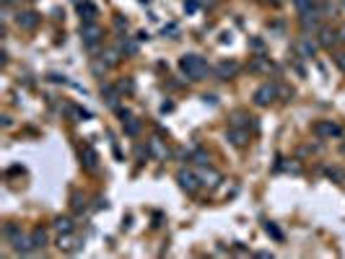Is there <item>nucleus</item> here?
<instances>
[{"instance_id": "obj_1", "label": "nucleus", "mask_w": 345, "mask_h": 259, "mask_svg": "<svg viewBox=\"0 0 345 259\" xmlns=\"http://www.w3.org/2000/svg\"><path fill=\"white\" fill-rule=\"evenodd\" d=\"M179 68H182V73H184L189 80H203V78L208 75V62H205V57H200V55H184V57L179 60Z\"/></svg>"}, {"instance_id": "obj_2", "label": "nucleus", "mask_w": 345, "mask_h": 259, "mask_svg": "<svg viewBox=\"0 0 345 259\" xmlns=\"http://www.w3.org/2000/svg\"><path fill=\"white\" fill-rule=\"evenodd\" d=\"M101 36H104V31H101V26L96 24V21H83V24H81V41H83L89 50H96V47H99Z\"/></svg>"}, {"instance_id": "obj_3", "label": "nucleus", "mask_w": 345, "mask_h": 259, "mask_svg": "<svg viewBox=\"0 0 345 259\" xmlns=\"http://www.w3.org/2000/svg\"><path fill=\"white\" fill-rule=\"evenodd\" d=\"M278 91H280V89H278L275 83H262L260 89L254 91V104H257V106H270V104L278 99Z\"/></svg>"}, {"instance_id": "obj_4", "label": "nucleus", "mask_w": 345, "mask_h": 259, "mask_svg": "<svg viewBox=\"0 0 345 259\" xmlns=\"http://www.w3.org/2000/svg\"><path fill=\"white\" fill-rule=\"evenodd\" d=\"M11 246H13V251L16 254H29V251H34V241H31V236L29 233H13L11 236Z\"/></svg>"}, {"instance_id": "obj_5", "label": "nucleus", "mask_w": 345, "mask_h": 259, "mask_svg": "<svg viewBox=\"0 0 345 259\" xmlns=\"http://www.w3.org/2000/svg\"><path fill=\"white\" fill-rule=\"evenodd\" d=\"M177 182H179V187L187 192V194H195L198 189H200V177H195V174H192V171H179V174H177Z\"/></svg>"}, {"instance_id": "obj_6", "label": "nucleus", "mask_w": 345, "mask_h": 259, "mask_svg": "<svg viewBox=\"0 0 345 259\" xmlns=\"http://www.w3.org/2000/svg\"><path fill=\"white\" fill-rule=\"evenodd\" d=\"M314 135L317 138H337L340 135V124H335L332 119H322L314 124Z\"/></svg>"}, {"instance_id": "obj_7", "label": "nucleus", "mask_w": 345, "mask_h": 259, "mask_svg": "<svg viewBox=\"0 0 345 259\" xmlns=\"http://www.w3.org/2000/svg\"><path fill=\"white\" fill-rule=\"evenodd\" d=\"M239 70H242V65L236 60H221L218 65H215V75L218 78H234Z\"/></svg>"}, {"instance_id": "obj_8", "label": "nucleus", "mask_w": 345, "mask_h": 259, "mask_svg": "<svg viewBox=\"0 0 345 259\" xmlns=\"http://www.w3.org/2000/svg\"><path fill=\"white\" fill-rule=\"evenodd\" d=\"M16 24H18V29L31 31V29H36V24H39V13H34V11L18 13V16H16Z\"/></svg>"}, {"instance_id": "obj_9", "label": "nucleus", "mask_w": 345, "mask_h": 259, "mask_svg": "<svg viewBox=\"0 0 345 259\" xmlns=\"http://www.w3.org/2000/svg\"><path fill=\"white\" fill-rule=\"evenodd\" d=\"M81 239H75L73 236V231H68V233H60V239H57V246L62 249V251H78L81 249Z\"/></svg>"}, {"instance_id": "obj_10", "label": "nucleus", "mask_w": 345, "mask_h": 259, "mask_svg": "<svg viewBox=\"0 0 345 259\" xmlns=\"http://www.w3.org/2000/svg\"><path fill=\"white\" fill-rule=\"evenodd\" d=\"M296 52H298V57H314V55H317V41H312L309 36L298 39V45H296Z\"/></svg>"}, {"instance_id": "obj_11", "label": "nucleus", "mask_w": 345, "mask_h": 259, "mask_svg": "<svg viewBox=\"0 0 345 259\" xmlns=\"http://www.w3.org/2000/svg\"><path fill=\"white\" fill-rule=\"evenodd\" d=\"M78 13H81V21H96L99 8L91 3V0H83V3L78 6Z\"/></svg>"}, {"instance_id": "obj_12", "label": "nucleus", "mask_w": 345, "mask_h": 259, "mask_svg": "<svg viewBox=\"0 0 345 259\" xmlns=\"http://www.w3.org/2000/svg\"><path fill=\"white\" fill-rule=\"evenodd\" d=\"M106 68H114V65L120 62V47H106L104 52H101V57H99Z\"/></svg>"}, {"instance_id": "obj_13", "label": "nucleus", "mask_w": 345, "mask_h": 259, "mask_svg": "<svg viewBox=\"0 0 345 259\" xmlns=\"http://www.w3.org/2000/svg\"><path fill=\"white\" fill-rule=\"evenodd\" d=\"M101 99L109 104V106H117V99H120V89H114V85H101Z\"/></svg>"}, {"instance_id": "obj_14", "label": "nucleus", "mask_w": 345, "mask_h": 259, "mask_svg": "<svg viewBox=\"0 0 345 259\" xmlns=\"http://www.w3.org/2000/svg\"><path fill=\"white\" fill-rule=\"evenodd\" d=\"M301 26H304V31H317L319 29V13L314 11V13H304V16H301Z\"/></svg>"}, {"instance_id": "obj_15", "label": "nucleus", "mask_w": 345, "mask_h": 259, "mask_svg": "<svg viewBox=\"0 0 345 259\" xmlns=\"http://www.w3.org/2000/svg\"><path fill=\"white\" fill-rule=\"evenodd\" d=\"M226 138H228L234 145H239V148L247 143V133H244V130H239V127H231L228 133H226Z\"/></svg>"}, {"instance_id": "obj_16", "label": "nucleus", "mask_w": 345, "mask_h": 259, "mask_svg": "<svg viewBox=\"0 0 345 259\" xmlns=\"http://www.w3.org/2000/svg\"><path fill=\"white\" fill-rule=\"evenodd\" d=\"M221 182V174H218V171H215V168H205L203 171V184H208V187H215V184H218Z\"/></svg>"}, {"instance_id": "obj_17", "label": "nucleus", "mask_w": 345, "mask_h": 259, "mask_svg": "<svg viewBox=\"0 0 345 259\" xmlns=\"http://www.w3.org/2000/svg\"><path fill=\"white\" fill-rule=\"evenodd\" d=\"M335 41H337V34H335V31H330V29H322V31H319V45H322V47H332Z\"/></svg>"}, {"instance_id": "obj_18", "label": "nucleus", "mask_w": 345, "mask_h": 259, "mask_svg": "<svg viewBox=\"0 0 345 259\" xmlns=\"http://www.w3.org/2000/svg\"><path fill=\"white\" fill-rule=\"evenodd\" d=\"M252 70H257V73H270V68H273V62H267L265 57H254L252 60V65H249Z\"/></svg>"}, {"instance_id": "obj_19", "label": "nucleus", "mask_w": 345, "mask_h": 259, "mask_svg": "<svg viewBox=\"0 0 345 259\" xmlns=\"http://www.w3.org/2000/svg\"><path fill=\"white\" fill-rule=\"evenodd\" d=\"M31 241H34V249H45L47 246V233L42 231V228L31 231Z\"/></svg>"}, {"instance_id": "obj_20", "label": "nucleus", "mask_w": 345, "mask_h": 259, "mask_svg": "<svg viewBox=\"0 0 345 259\" xmlns=\"http://www.w3.org/2000/svg\"><path fill=\"white\" fill-rule=\"evenodd\" d=\"M148 150H150V153H154L156 158H166V148L161 145V140H159V138H154V140L148 143Z\"/></svg>"}, {"instance_id": "obj_21", "label": "nucleus", "mask_w": 345, "mask_h": 259, "mask_svg": "<svg viewBox=\"0 0 345 259\" xmlns=\"http://www.w3.org/2000/svg\"><path fill=\"white\" fill-rule=\"evenodd\" d=\"M293 6H296V11L304 16V13H314V0H293Z\"/></svg>"}, {"instance_id": "obj_22", "label": "nucleus", "mask_w": 345, "mask_h": 259, "mask_svg": "<svg viewBox=\"0 0 345 259\" xmlns=\"http://www.w3.org/2000/svg\"><path fill=\"white\" fill-rule=\"evenodd\" d=\"M55 231L57 233H68V231H73V221L70 218H55Z\"/></svg>"}, {"instance_id": "obj_23", "label": "nucleus", "mask_w": 345, "mask_h": 259, "mask_svg": "<svg viewBox=\"0 0 345 259\" xmlns=\"http://www.w3.org/2000/svg\"><path fill=\"white\" fill-rule=\"evenodd\" d=\"M81 158H83V163L89 166V168H96V150L94 148H86L83 153H81Z\"/></svg>"}, {"instance_id": "obj_24", "label": "nucleus", "mask_w": 345, "mask_h": 259, "mask_svg": "<svg viewBox=\"0 0 345 259\" xmlns=\"http://www.w3.org/2000/svg\"><path fill=\"white\" fill-rule=\"evenodd\" d=\"M122 124H125V135H130V138L140 133V122H138V119H133V117L127 119V122H122Z\"/></svg>"}, {"instance_id": "obj_25", "label": "nucleus", "mask_w": 345, "mask_h": 259, "mask_svg": "<svg viewBox=\"0 0 345 259\" xmlns=\"http://www.w3.org/2000/svg\"><path fill=\"white\" fill-rule=\"evenodd\" d=\"M244 119H249V117H247V114H242V112H239V114H234V117H231V127L244 130V127H247V122H244Z\"/></svg>"}, {"instance_id": "obj_26", "label": "nucleus", "mask_w": 345, "mask_h": 259, "mask_svg": "<svg viewBox=\"0 0 345 259\" xmlns=\"http://www.w3.org/2000/svg\"><path fill=\"white\" fill-rule=\"evenodd\" d=\"M265 231L273 236V239H278V241L283 239V233H280V228H278V226H273V223H267V226H265Z\"/></svg>"}, {"instance_id": "obj_27", "label": "nucleus", "mask_w": 345, "mask_h": 259, "mask_svg": "<svg viewBox=\"0 0 345 259\" xmlns=\"http://www.w3.org/2000/svg\"><path fill=\"white\" fill-rule=\"evenodd\" d=\"M114 26H117L120 31H127V18H122V16H114Z\"/></svg>"}, {"instance_id": "obj_28", "label": "nucleus", "mask_w": 345, "mask_h": 259, "mask_svg": "<svg viewBox=\"0 0 345 259\" xmlns=\"http://www.w3.org/2000/svg\"><path fill=\"white\" fill-rule=\"evenodd\" d=\"M117 89H120V91H127V94H133L135 85H133V80H122V83L117 85Z\"/></svg>"}, {"instance_id": "obj_29", "label": "nucleus", "mask_w": 345, "mask_h": 259, "mask_svg": "<svg viewBox=\"0 0 345 259\" xmlns=\"http://www.w3.org/2000/svg\"><path fill=\"white\" fill-rule=\"evenodd\" d=\"M335 62H337V65H340V70H342V73H345V52H340V55H337V57H335Z\"/></svg>"}, {"instance_id": "obj_30", "label": "nucleus", "mask_w": 345, "mask_h": 259, "mask_svg": "<svg viewBox=\"0 0 345 259\" xmlns=\"http://www.w3.org/2000/svg\"><path fill=\"white\" fill-rule=\"evenodd\" d=\"M327 177H332V179H342V171H337V168H327Z\"/></svg>"}, {"instance_id": "obj_31", "label": "nucleus", "mask_w": 345, "mask_h": 259, "mask_svg": "<svg viewBox=\"0 0 345 259\" xmlns=\"http://www.w3.org/2000/svg\"><path fill=\"white\" fill-rule=\"evenodd\" d=\"M3 3H6V6H13V3H16V0H3Z\"/></svg>"}, {"instance_id": "obj_32", "label": "nucleus", "mask_w": 345, "mask_h": 259, "mask_svg": "<svg viewBox=\"0 0 345 259\" xmlns=\"http://www.w3.org/2000/svg\"><path fill=\"white\" fill-rule=\"evenodd\" d=\"M340 39H342V41H345V29H342V31H340Z\"/></svg>"}, {"instance_id": "obj_33", "label": "nucleus", "mask_w": 345, "mask_h": 259, "mask_svg": "<svg viewBox=\"0 0 345 259\" xmlns=\"http://www.w3.org/2000/svg\"><path fill=\"white\" fill-rule=\"evenodd\" d=\"M140 3H148V0H140Z\"/></svg>"}, {"instance_id": "obj_34", "label": "nucleus", "mask_w": 345, "mask_h": 259, "mask_svg": "<svg viewBox=\"0 0 345 259\" xmlns=\"http://www.w3.org/2000/svg\"><path fill=\"white\" fill-rule=\"evenodd\" d=\"M31 3H34V0H31Z\"/></svg>"}]
</instances>
